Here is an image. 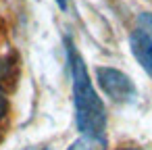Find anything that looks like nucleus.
Segmentation results:
<instances>
[{
  "instance_id": "1",
  "label": "nucleus",
  "mask_w": 152,
  "mask_h": 150,
  "mask_svg": "<svg viewBox=\"0 0 152 150\" xmlns=\"http://www.w3.org/2000/svg\"><path fill=\"white\" fill-rule=\"evenodd\" d=\"M65 52L73 83V104H75V125L81 135L106 140V108L102 98L98 96L88 65L79 50L75 48L71 38H65Z\"/></svg>"
},
{
  "instance_id": "2",
  "label": "nucleus",
  "mask_w": 152,
  "mask_h": 150,
  "mask_svg": "<svg viewBox=\"0 0 152 150\" xmlns=\"http://www.w3.org/2000/svg\"><path fill=\"white\" fill-rule=\"evenodd\" d=\"M96 81L102 88V92L117 104H129L137 98V88L131 81V77L115 67H98Z\"/></svg>"
},
{
  "instance_id": "3",
  "label": "nucleus",
  "mask_w": 152,
  "mask_h": 150,
  "mask_svg": "<svg viewBox=\"0 0 152 150\" xmlns=\"http://www.w3.org/2000/svg\"><path fill=\"white\" fill-rule=\"evenodd\" d=\"M129 48H131V54L133 59L142 65V69L152 77V42L140 31H131L129 34Z\"/></svg>"
},
{
  "instance_id": "4",
  "label": "nucleus",
  "mask_w": 152,
  "mask_h": 150,
  "mask_svg": "<svg viewBox=\"0 0 152 150\" xmlns=\"http://www.w3.org/2000/svg\"><path fill=\"white\" fill-rule=\"evenodd\" d=\"M106 140H98V138H90V135H79L67 150H104Z\"/></svg>"
},
{
  "instance_id": "5",
  "label": "nucleus",
  "mask_w": 152,
  "mask_h": 150,
  "mask_svg": "<svg viewBox=\"0 0 152 150\" xmlns=\"http://www.w3.org/2000/svg\"><path fill=\"white\" fill-rule=\"evenodd\" d=\"M137 29L152 42V13H142L137 17Z\"/></svg>"
},
{
  "instance_id": "6",
  "label": "nucleus",
  "mask_w": 152,
  "mask_h": 150,
  "mask_svg": "<svg viewBox=\"0 0 152 150\" xmlns=\"http://www.w3.org/2000/svg\"><path fill=\"white\" fill-rule=\"evenodd\" d=\"M4 113H7V96H4L2 88H0V119L4 117Z\"/></svg>"
},
{
  "instance_id": "7",
  "label": "nucleus",
  "mask_w": 152,
  "mask_h": 150,
  "mask_svg": "<svg viewBox=\"0 0 152 150\" xmlns=\"http://www.w3.org/2000/svg\"><path fill=\"white\" fill-rule=\"evenodd\" d=\"M54 2H56V7H58L61 11H67V9H69V0H54Z\"/></svg>"
},
{
  "instance_id": "8",
  "label": "nucleus",
  "mask_w": 152,
  "mask_h": 150,
  "mask_svg": "<svg viewBox=\"0 0 152 150\" xmlns=\"http://www.w3.org/2000/svg\"><path fill=\"white\" fill-rule=\"evenodd\" d=\"M23 150H48L46 146H27V148H23Z\"/></svg>"
},
{
  "instance_id": "9",
  "label": "nucleus",
  "mask_w": 152,
  "mask_h": 150,
  "mask_svg": "<svg viewBox=\"0 0 152 150\" xmlns=\"http://www.w3.org/2000/svg\"><path fill=\"white\" fill-rule=\"evenodd\" d=\"M119 150H142V148H119Z\"/></svg>"
}]
</instances>
